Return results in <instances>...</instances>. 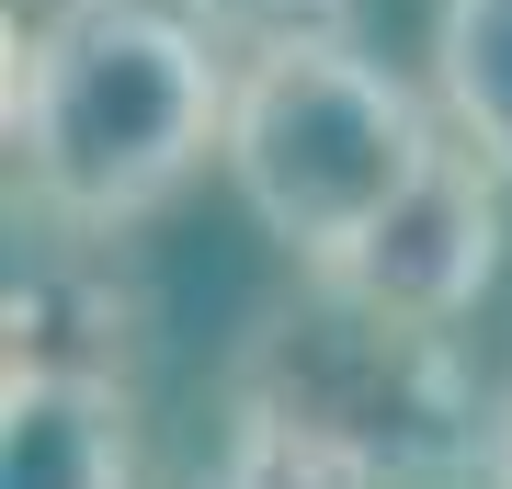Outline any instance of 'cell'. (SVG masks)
Returning <instances> with one entry per match:
<instances>
[{
    "label": "cell",
    "instance_id": "ba28073f",
    "mask_svg": "<svg viewBox=\"0 0 512 489\" xmlns=\"http://www.w3.org/2000/svg\"><path fill=\"white\" fill-rule=\"evenodd\" d=\"M490 489H512V387L490 399Z\"/></svg>",
    "mask_w": 512,
    "mask_h": 489
},
{
    "label": "cell",
    "instance_id": "5b68a950",
    "mask_svg": "<svg viewBox=\"0 0 512 489\" xmlns=\"http://www.w3.org/2000/svg\"><path fill=\"white\" fill-rule=\"evenodd\" d=\"M0 489H137V376L0 364Z\"/></svg>",
    "mask_w": 512,
    "mask_h": 489
},
{
    "label": "cell",
    "instance_id": "52a82bcc",
    "mask_svg": "<svg viewBox=\"0 0 512 489\" xmlns=\"http://www.w3.org/2000/svg\"><path fill=\"white\" fill-rule=\"evenodd\" d=\"M228 46H262V35H342L365 0H194Z\"/></svg>",
    "mask_w": 512,
    "mask_h": 489
},
{
    "label": "cell",
    "instance_id": "8992f818",
    "mask_svg": "<svg viewBox=\"0 0 512 489\" xmlns=\"http://www.w3.org/2000/svg\"><path fill=\"white\" fill-rule=\"evenodd\" d=\"M433 91H444V126L512 182V0H444L433 12Z\"/></svg>",
    "mask_w": 512,
    "mask_h": 489
},
{
    "label": "cell",
    "instance_id": "3957f363",
    "mask_svg": "<svg viewBox=\"0 0 512 489\" xmlns=\"http://www.w3.org/2000/svg\"><path fill=\"white\" fill-rule=\"evenodd\" d=\"M444 126L353 35H262L228 80V182L296 273H342L365 228L421 182Z\"/></svg>",
    "mask_w": 512,
    "mask_h": 489
},
{
    "label": "cell",
    "instance_id": "6da1fadb",
    "mask_svg": "<svg viewBox=\"0 0 512 489\" xmlns=\"http://www.w3.org/2000/svg\"><path fill=\"white\" fill-rule=\"evenodd\" d=\"M490 478V410H478L456 330L399 319L376 296L308 273L296 308L228 364V455L205 489H467Z\"/></svg>",
    "mask_w": 512,
    "mask_h": 489
},
{
    "label": "cell",
    "instance_id": "277c9868",
    "mask_svg": "<svg viewBox=\"0 0 512 489\" xmlns=\"http://www.w3.org/2000/svg\"><path fill=\"white\" fill-rule=\"evenodd\" d=\"M330 285L376 296V308H399V319L456 330L478 296L501 285V171L478 160L456 126H444V148L421 160V182L365 228V251L330 273Z\"/></svg>",
    "mask_w": 512,
    "mask_h": 489
},
{
    "label": "cell",
    "instance_id": "7a4b0ae2",
    "mask_svg": "<svg viewBox=\"0 0 512 489\" xmlns=\"http://www.w3.org/2000/svg\"><path fill=\"white\" fill-rule=\"evenodd\" d=\"M228 35L171 0H46L12 35V194L35 228L126 239L171 194L228 160Z\"/></svg>",
    "mask_w": 512,
    "mask_h": 489
}]
</instances>
